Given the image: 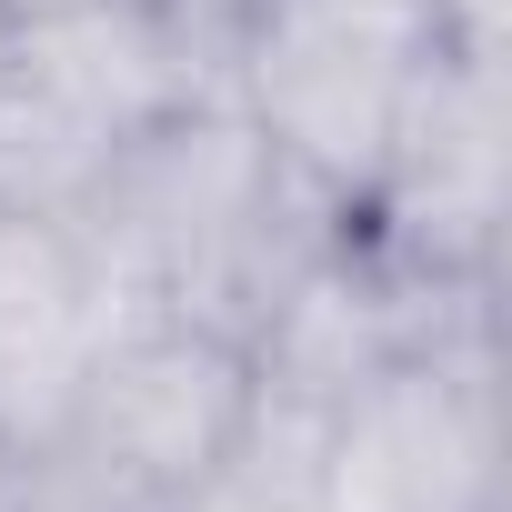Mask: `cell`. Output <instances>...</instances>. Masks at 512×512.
Returning a JSON list of instances; mask_svg holds the SVG:
<instances>
[{"instance_id":"obj_4","label":"cell","mask_w":512,"mask_h":512,"mask_svg":"<svg viewBox=\"0 0 512 512\" xmlns=\"http://www.w3.org/2000/svg\"><path fill=\"white\" fill-rule=\"evenodd\" d=\"M302 512H512L502 312L422 342L332 402L302 442Z\"/></svg>"},{"instance_id":"obj_5","label":"cell","mask_w":512,"mask_h":512,"mask_svg":"<svg viewBox=\"0 0 512 512\" xmlns=\"http://www.w3.org/2000/svg\"><path fill=\"white\" fill-rule=\"evenodd\" d=\"M382 262L452 282V292H502V231H512V41H462L442 31L362 201L342 211Z\"/></svg>"},{"instance_id":"obj_8","label":"cell","mask_w":512,"mask_h":512,"mask_svg":"<svg viewBox=\"0 0 512 512\" xmlns=\"http://www.w3.org/2000/svg\"><path fill=\"white\" fill-rule=\"evenodd\" d=\"M11 512H161V502H131V492H111L101 472H81V462H61V452H31V462L11 472Z\"/></svg>"},{"instance_id":"obj_7","label":"cell","mask_w":512,"mask_h":512,"mask_svg":"<svg viewBox=\"0 0 512 512\" xmlns=\"http://www.w3.org/2000/svg\"><path fill=\"white\" fill-rule=\"evenodd\" d=\"M121 292L61 201H0V462L61 442L91 352L111 342Z\"/></svg>"},{"instance_id":"obj_11","label":"cell","mask_w":512,"mask_h":512,"mask_svg":"<svg viewBox=\"0 0 512 512\" xmlns=\"http://www.w3.org/2000/svg\"><path fill=\"white\" fill-rule=\"evenodd\" d=\"M51 11H81V0H0V31H31V21H51Z\"/></svg>"},{"instance_id":"obj_10","label":"cell","mask_w":512,"mask_h":512,"mask_svg":"<svg viewBox=\"0 0 512 512\" xmlns=\"http://www.w3.org/2000/svg\"><path fill=\"white\" fill-rule=\"evenodd\" d=\"M412 11H432V21H442V31H462V41H512L502 0H412Z\"/></svg>"},{"instance_id":"obj_2","label":"cell","mask_w":512,"mask_h":512,"mask_svg":"<svg viewBox=\"0 0 512 512\" xmlns=\"http://www.w3.org/2000/svg\"><path fill=\"white\" fill-rule=\"evenodd\" d=\"M221 31L191 0H81L0 41V201H71L141 131L221 101Z\"/></svg>"},{"instance_id":"obj_6","label":"cell","mask_w":512,"mask_h":512,"mask_svg":"<svg viewBox=\"0 0 512 512\" xmlns=\"http://www.w3.org/2000/svg\"><path fill=\"white\" fill-rule=\"evenodd\" d=\"M251 422H262L251 342H231L211 322H181V312H121L111 342L91 352L81 402H71L51 452L101 472L111 492L171 512V502L211 492L241 462Z\"/></svg>"},{"instance_id":"obj_1","label":"cell","mask_w":512,"mask_h":512,"mask_svg":"<svg viewBox=\"0 0 512 512\" xmlns=\"http://www.w3.org/2000/svg\"><path fill=\"white\" fill-rule=\"evenodd\" d=\"M61 211L91 241L121 312H181L231 342H251V322L282 302V282L342 231V211L251 141L231 101H201L141 131Z\"/></svg>"},{"instance_id":"obj_9","label":"cell","mask_w":512,"mask_h":512,"mask_svg":"<svg viewBox=\"0 0 512 512\" xmlns=\"http://www.w3.org/2000/svg\"><path fill=\"white\" fill-rule=\"evenodd\" d=\"M171 512H302V482L272 472V462H231L211 492H191V502H171Z\"/></svg>"},{"instance_id":"obj_3","label":"cell","mask_w":512,"mask_h":512,"mask_svg":"<svg viewBox=\"0 0 512 512\" xmlns=\"http://www.w3.org/2000/svg\"><path fill=\"white\" fill-rule=\"evenodd\" d=\"M432 41L442 21L412 11V0H231L221 101L302 191L352 211Z\"/></svg>"}]
</instances>
